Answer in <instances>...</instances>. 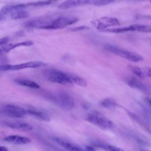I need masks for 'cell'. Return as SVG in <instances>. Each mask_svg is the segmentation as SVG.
<instances>
[{
  "label": "cell",
  "mask_w": 151,
  "mask_h": 151,
  "mask_svg": "<svg viewBox=\"0 0 151 151\" xmlns=\"http://www.w3.org/2000/svg\"><path fill=\"white\" fill-rule=\"evenodd\" d=\"M42 73L48 81L63 85L73 84V74L65 73L56 68H47L44 70Z\"/></svg>",
  "instance_id": "1"
},
{
  "label": "cell",
  "mask_w": 151,
  "mask_h": 151,
  "mask_svg": "<svg viewBox=\"0 0 151 151\" xmlns=\"http://www.w3.org/2000/svg\"><path fill=\"white\" fill-rule=\"evenodd\" d=\"M104 48L111 53L123 58L133 63H139L144 60V58L140 54L135 52L126 50L111 44H106Z\"/></svg>",
  "instance_id": "2"
},
{
  "label": "cell",
  "mask_w": 151,
  "mask_h": 151,
  "mask_svg": "<svg viewBox=\"0 0 151 151\" xmlns=\"http://www.w3.org/2000/svg\"><path fill=\"white\" fill-rule=\"evenodd\" d=\"M87 120L103 130H110L114 127L113 122L108 117L98 111H91L87 117Z\"/></svg>",
  "instance_id": "3"
},
{
  "label": "cell",
  "mask_w": 151,
  "mask_h": 151,
  "mask_svg": "<svg viewBox=\"0 0 151 151\" xmlns=\"http://www.w3.org/2000/svg\"><path fill=\"white\" fill-rule=\"evenodd\" d=\"M51 100L61 108L70 110L74 107L75 101L74 99L67 93L64 91L58 92L50 97Z\"/></svg>",
  "instance_id": "4"
},
{
  "label": "cell",
  "mask_w": 151,
  "mask_h": 151,
  "mask_svg": "<svg viewBox=\"0 0 151 151\" xmlns=\"http://www.w3.org/2000/svg\"><path fill=\"white\" fill-rule=\"evenodd\" d=\"M78 19L75 17H58L52 18L50 24L44 29H57L65 28L76 23Z\"/></svg>",
  "instance_id": "5"
},
{
  "label": "cell",
  "mask_w": 151,
  "mask_h": 151,
  "mask_svg": "<svg viewBox=\"0 0 151 151\" xmlns=\"http://www.w3.org/2000/svg\"><path fill=\"white\" fill-rule=\"evenodd\" d=\"M47 64L41 61H29L18 64H0V71H17L25 68H38L45 66Z\"/></svg>",
  "instance_id": "6"
},
{
  "label": "cell",
  "mask_w": 151,
  "mask_h": 151,
  "mask_svg": "<svg viewBox=\"0 0 151 151\" xmlns=\"http://www.w3.org/2000/svg\"><path fill=\"white\" fill-rule=\"evenodd\" d=\"M103 31H105L106 32H113V33H121V32H126L129 31H136L140 32H145V33H151V26L143 25V24H133L129 25L127 27H122V28H117L113 29H105Z\"/></svg>",
  "instance_id": "7"
},
{
  "label": "cell",
  "mask_w": 151,
  "mask_h": 151,
  "mask_svg": "<svg viewBox=\"0 0 151 151\" xmlns=\"http://www.w3.org/2000/svg\"><path fill=\"white\" fill-rule=\"evenodd\" d=\"M2 113L12 118H24L27 115V110L16 105L6 104L2 109Z\"/></svg>",
  "instance_id": "8"
},
{
  "label": "cell",
  "mask_w": 151,
  "mask_h": 151,
  "mask_svg": "<svg viewBox=\"0 0 151 151\" xmlns=\"http://www.w3.org/2000/svg\"><path fill=\"white\" fill-rule=\"evenodd\" d=\"M94 24L97 29L101 31L106 29L109 27L118 26L120 25L119 21L117 18L109 17H101L96 20Z\"/></svg>",
  "instance_id": "9"
},
{
  "label": "cell",
  "mask_w": 151,
  "mask_h": 151,
  "mask_svg": "<svg viewBox=\"0 0 151 151\" xmlns=\"http://www.w3.org/2000/svg\"><path fill=\"white\" fill-rule=\"evenodd\" d=\"M2 123L11 129L21 132H29L32 130V126L26 122L17 120H4Z\"/></svg>",
  "instance_id": "10"
},
{
  "label": "cell",
  "mask_w": 151,
  "mask_h": 151,
  "mask_svg": "<svg viewBox=\"0 0 151 151\" xmlns=\"http://www.w3.org/2000/svg\"><path fill=\"white\" fill-rule=\"evenodd\" d=\"M54 140L61 147L68 151H84V149L78 145L70 142L64 138L60 137H54Z\"/></svg>",
  "instance_id": "11"
},
{
  "label": "cell",
  "mask_w": 151,
  "mask_h": 151,
  "mask_svg": "<svg viewBox=\"0 0 151 151\" xmlns=\"http://www.w3.org/2000/svg\"><path fill=\"white\" fill-rule=\"evenodd\" d=\"M94 0H66L58 6L60 9H67L81 5L87 4H93Z\"/></svg>",
  "instance_id": "12"
},
{
  "label": "cell",
  "mask_w": 151,
  "mask_h": 151,
  "mask_svg": "<svg viewBox=\"0 0 151 151\" xmlns=\"http://www.w3.org/2000/svg\"><path fill=\"white\" fill-rule=\"evenodd\" d=\"M34 44V42L32 41H25L14 44H8L5 45L0 48V55L6 54L12 51L14 49H15L20 47H28L31 46Z\"/></svg>",
  "instance_id": "13"
},
{
  "label": "cell",
  "mask_w": 151,
  "mask_h": 151,
  "mask_svg": "<svg viewBox=\"0 0 151 151\" xmlns=\"http://www.w3.org/2000/svg\"><path fill=\"white\" fill-rule=\"evenodd\" d=\"M4 140L7 143L17 145H27L31 142L29 137L17 134L8 136L4 138Z\"/></svg>",
  "instance_id": "14"
},
{
  "label": "cell",
  "mask_w": 151,
  "mask_h": 151,
  "mask_svg": "<svg viewBox=\"0 0 151 151\" xmlns=\"http://www.w3.org/2000/svg\"><path fill=\"white\" fill-rule=\"evenodd\" d=\"M125 81L129 86L132 88L137 89L143 93H147L148 91L147 87L139 79L134 77H126Z\"/></svg>",
  "instance_id": "15"
},
{
  "label": "cell",
  "mask_w": 151,
  "mask_h": 151,
  "mask_svg": "<svg viewBox=\"0 0 151 151\" xmlns=\"http://www.w3.org/2000/svg\"><path fill=\"white\" fill-rule=\"evenodd\" d=\"M26 110L27 114L31 115L41 121L49 122L50 120V116L44 111L34 108H30Z\"/></svg>",
  "instance_id": "16"
},
{
  "label": "cell",
  "mask_w": 151,
  "mask_h": 151,
  "mask_svg": "<svg viewBox=\"0 0 151 151\" xmlns=\"http://www.w3.org/2000/svg\"><path fill=\"white\" fill-rule=\"evenodd\" d=\"M9 15L11 18L14 20L22 19L27 18L29 16V13L24 9H14Z\"/></svg>",
  "instance_id": "17"
},
{
  "label": "cell",
  "mask_w": 151,
  "mask_h": 151,
  "mask_svg": "<svg viewBox=\"0 0 151 151\" xmlns=\"http://www.w3.org/2000/svg\"><path fill=\"white\" fill-rule=\"evenodd\" d=\"M15 82L18 85L27 87L31 88L38 89L40 88V86L38 83L28 79H16L15 80Z\"/></svg>",
  "instance_id": "18"
},
{
  "label": "cell",
  "mask_w": 151,
  "mask_h": 151,
  "mask_svg": "<svg viewBox=\"0 0 151 151\" xmlns=\"http://www.w3.org/2000/svg\"><path fill=\"white\" fill-rule=\"evenodd\" d=\"M100 105L108 109H113L117 106V103L115 100L111 98H106L100 101Z\"/></svg>",
  "instance_id": "19"
},
{
  "label": "cell",
  "mask_w": 151,
  "mask_h": 151,
  "mask_svg": "<svg viewBox=\"0 0 151 151\" xmlns=\"http://www.w3.org/2000/svg\"><path fill=\"white\" fill-rule=\"evenodd\" d=\"M127 68L133 74H134L136 77H137L138 78H143L145 77L143 71L142 70V69L137 66L136 65H127Z\"/></svg>",
  "instance_id": "20"
},
{
  "label": "cell",
  "mask_w": 151,
  "mask_h": 151,
  "mask_svg": "<svg viewBox=\"0 0 151 151\" xmlns=\"http://www.w3.org/2000/svg\"><path fill=\"white\" fill-rule=\"evenodd\" d=\"M12 10L11 5L5 6L0 9V22L5 19L8 15H10Z\"/></svg>",
  "instance_id": "21"
},
{
  "label": "cell",
  "mask_w": 151,
  "mask_h": 151,
  "mask_svg": "<svg viewBox=\"0 0 151 151\" xmlns=\"http://www.w3.org/2000/svg\"><path fill=\"white\" fill-rule=\"evenodd\" d=\"M115 0H94L93 5L96 6H103L113 3Z\"/></svg>",
  "instance_id": "22"
},
{
  "label": "cell",
  "mask_w": 151,
  "mask_h": 151,
  "mask_svg": "<svg viewBox=\"0 0 151 151\" xmlns=\"http://www.w3.org/2000/svg\"><path fill=\"white\" fill-rule=\"evenodd\" d=\"M104 147L106 149H107L108 151H126L122 148L113 145H107Z\"/></svg>",
  "instance_id": "23"
},
{
  "label": "cell",
  "mask_w": 151,
  "mask_h": 151,
  "mask_svg": "<svg viewBox=\"0 0 151 151\" xmlns=\"http://www.w3.org/2000/svg\"><path fill=\"white\" fill-rule=\"evenodd\" d=\"M142 69L143 71L145 77H149L151 78V67H144Z\"/></svg>",
  "instance_id": "24"
},
{
  "label": "cell",
  "mask_w": 151,
  "mask_h": 151,
  "mask_svg": "<svg viewBox=\"0 0 151 151\" xmlns=\"http://www.w3.org/2000/svg\"><path fill=\"white\" fill-rule=\"evenodd\" d=\"M9 38L8 37H4L0 38V46L2 47L5 45H6L9 42Z\"/></svg>",
  "instance_id": "25"
},
{
  "label": "cell",
  "mask_w": 151,
  "mask_h": 151,
  "mask_svg": "<svg viewBox=\"0 0 151 151\" xmlns=\"http://www.w3.org/2000/svg\"><path fill=\"white\" fill-rule=\"evenodd\" d=\"M88 28L86 27V26H81V27H79L71 28V30H73V31H81V30H84V29H88Z\"/></svg>",
  "instance_id": "26"
},
{
  "label": "cell",
  "mask_w": 151,
  "mask_h": 151,
  "mask_svg": "<svg viewBox=\"0 0 151 151\" xmlns=\"http://www.w3.org/2000/svg\"><path fill=\"white\" fill-rule=\"evenodd\" d=\"M84 149V151H96L94 147L91 146H87Z\"/></svg>",
  "instance_id": "27"
},
{
  "label": "cell",
  "mask_w": 151,
  "mask_h": 151,
  "mask_svg": "<svg viewBox=\"0 0 151 151\" xmlns=\"http://www.w3.org/2000/svg\"><path fill=\"white\" fill-rule=\"evenodd\" d=\"M0 151H8V150L5 146H0Z\"/></svg>",
  "instance_id": "28"
},
{
  "label": "cell",
  "mask_w": 151,
  "mask_h": 151,
  "mask_svg": "<svg viewBox=\"0 0 151 151\" xmlns=\"http://www.w3.org/2000/svg\"><path fill=\"white\" fill-rule=\"evenodd\" d=\"M47 1H48V2H49L50 4H52V3L55 2V1H58V0H47Z\"/></svg>",
  "instance_id": "29"
},
{
  "label": "cell",
  "mask_w": 151,
  "mask_h": 151,
  "mask_svg": "<svg viewBox=\"0 0 151 151\" xmlns=\"http://www.w3.org/2000/svg\"><path fill=\"white\" fill-rule=\"evenodd\" d=\"M147 101L148 103H149V104L151 106V100H150V99H147Z\"/></svg>",
  "instance_id": "30"
},
{
  "label": "cell",
  "mask_w": 151,
  "mask_h": 151,
  "mask_svg": "<svg viewBox=\"0 0 151 151\" xmlns=\"http://www.w3.org/2000/svg\"><path fill=\"white\" fill-rule=\"evenodd\" d=\"M142 151H145V150H142Z\"/></svg>",
  "instance_id": "31"
},
{
  "label": "cell",
  "mask_w": 151,
  "mask_h": 151,
  "mask_svg": "<svg viewBox=\"0 0 151 151\" xmlns=\"http://www.w3.org/2000/svg\"></svg>",
  "instance_id": "32"
}]
</instances>
